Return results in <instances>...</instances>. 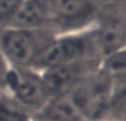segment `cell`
<instances>
[{
  "instance_id": "obj_1",
  "label": "cell",
  "mask_w": 126,
  "mask_h": 121,
  "mask_svg": "<svg viewBox=\"0 0 126 121\" xmlns=\"http://www.w3.org/2000/svg\"><path fill=\"white\" fill-rule=\"evenodd\" d=\"M55 35L57 33L43 29H1L0 51L10 66L32 68Z\"/></svg>"
},
{
  "instance_id": "obj_2",
  "label": "cell",
  "mask_w": 126,
  "mask_h": 121,
  "mask_svg": "<svg viewBox=\"0 0 126 121\" xmlns=\"http://www.w3.org/2000/svg\"><path fill=\"white\" fill-rule=\"evenodd\" d=\"M91 28L80 32L55 35L53 41L39 56L32 68L42 72L49 67L86 59H102L96 48Z\"/></svg>"
},
{
  "instance_id": "obj_3",
  "label": "cell",
  "mask_w": 126,
  "mask_h": 121,
  "mask_svg": "<svg viewBox=\"0 0 126 121\" xmlns=\"http://www.w3.org/2000/svg\"><path fill=\"white\" fill-rule=\"evenodd\" d=\"M3 91L32 117L41 112L52 99L41 72L31 67H9Z\"/></svg>"
},
{
  "instance_id": "obj_4",
  "label": "cell",
  "mask_w": 126,
  "mask_h": 121,
  "mask_svg": "<svg viewBox=\"0 0 126 121\" xmlns=\"http://www.w3.org/2000/svg\"><path fill=\"white\" fill-rule=\"evenodd\" d=\"M113 82L98 69L67 95L85 121H109Z\"/></svg>"
},
{
  "instance_id": "obj_5",
  "label": "cell",
  "mask_w": 126,
  "mask_h": 121,
  "mask_svg": "<svg viewBox=\"0 0 126 121\" xmlns=\"http://www.w3.org/2000/svg\"><path fill=\"white\" fill-rule=\"evenodd\" d=\"M51 26L57 34L80 32L94 25L100 13L98 0H46Z\"/></svg>"
},
{
  "instance_id": "obj_6",
  "label": "cell",
  "mask_w": 126,
  "mask_h": 121,
  "mask_svg": "<svg viewBox=\"0 0 126 121\" xmlns=\"http://www.w3.org/2000/svg\"><path fill=\"white\" fill-rule=\"evenodd\" d=\"M101 59H86L69 64L49 67L41 72L52 98L70 94L94 74L100 67Z\"/></svg>"
},
{
  "instance_id": "obj_7",
  "label": "cell",
  "mask_w": 126,
  "mask_h": 121,
  "mask_svg": "<svg viewBox=\"0 0 126 121\" xmlns=\"http://www.w3.org/2000/svg\"><path fill=\"white\" fill-rule=\"evenodd\" d=\"M101 57L125 50L126 28L124 9H101L96 22L91 28Z\"/></svg>"
},
{
  "instance_id": "obj_8",
  "label": "cell",
  "mask_w": 126,
  "mask_h": 121,
  "mask_svg": "<svg viewBox=\"0 0 126 121\" xmlns=\"http://www.w3.org/2000/svg\"><path fill=\"white\" fill-rule=\"evenodd\" d=\"M8 28L50 30L51 18L46 0H24ZM55 33V32H54Z\"/></svg>"
},
{
  "instance_id": "obj_9",
  "label": "cell",
  "mask_w": 126,
  "mask_h": 121,
  "mask_svg": "<svg viewBox=\"0 0 126 121\" xmlns=\"http://www.w3.org/2000/svg\"><path fill=\"white\" fill-rule=\"evenodd\" d=\"M33 118L43 121H85L69 95L54 97Z\"/></svg>"
},
{
  "instance_id": "obj_10",
  "label": "cell",
  "mask_w": 126,
  "mask_h": 121,
  "mask_svg": "<svg viewBox=\"0 0 126 121\" xmlns=\"http://www.w3.org/2000/svg\"><path fill=\"white\" fill-rule=\"evenodd\" d=\"M32 118L4 91L0 95V121H31Z\"/></svg>"
},
{
  "instance_id": "obj_11",
  "label": "cell",
  "mask_w": 126,
  "mask_h": 121,
  "mask_svg": "<svg viewBox=\"0 0 126 121\" xmlns=\"http://www.w3.org/2000/svg\"><path fill=\"white\" fill-rule=\"evenodd\" d=\"M24 0H0V30L9 26Z\"/></svg>"
},
{
  "instance_id": "obj_12",
  "label": "cell",
  "mask_w": 126,
  "mask_h": 121,
  "mask_svg": "<svg viewBox=\"0 0 126 121\" xmlns=\"http://www.w3.org/2000/svg\"><path fill=\"white\" fill-rule=\"evenodd\" d=\"M9 67H10V65L8 64L3 54L0 51V89H2V90H3L4 80H6V76H7V73H8Z\"/></svg>"
},
{
  "instance_id": "obj_13",
  "label": "cell",
  "mask_w": 126,
  "mask_h": 121,
  "mask_svg": "<svg viewBox=\"0 0 126 121\" xmlns=\"http://www.w3.org/2000/svg\"><path fill=\"white\" fill-rule=\"evenodd\" d=\"M2 93H3V90H2V89H0V95H1Z\"/></svg>"
}]
</instances>
